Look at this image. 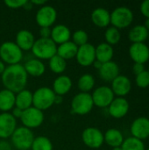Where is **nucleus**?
<instances>
[{
    "instance_id": "f257e3e1",
    "label": "nucleus",
    "mask_w": 149,
    "mask_h": 150,
    "mask_svg": "<svg viewBox=\"0 0 149 150\" xmlns=\"http://www.w3.org/2000/svg\"><path fill=\"white\" fill-rule=\"evenodd\" d=\"M28 75L22 64L9 65L1 76V81L4 89L18 93L25 89Z\"/></svg>"
},
{
    "instance_id": "f03ea898",
    "label": "nucleus",
    "mask_w": 149,
    "mask_h": 150,
    "mask_svg": "<svg viewBox=\"0 0 149 150\" xmlns=\"http://www.w3.org/2000/svg\"><path fill=\"white\" fill-rule=\"evenodd\" d=\"M31 50L36 59L50 60L57 53V45L50 38H40L35 40Z\"/></svg>"
},
{
    "instance_id": "7ed1b4c3",
    "label": "nucleus",
    "mask_w": 149,
    "mask_h": 150,
    "mask_svg": "<svg viewBox=\"0 0 149 150\" xmlns=\"http://www.w3.org/2000/svg\"><path fill=\"white\" fill-rule=\"evenodd\" d=\"M0 58L8 66L19 64L23 58V51L14 41H4L0 46Z\"/></svg>"
},
{
    "instance_id": "20e7f679",
    "label": "nucleus",
    "mask_w": 149,
    "mask_h": 150,
    "mask_svg": "<svg viewBox=\"0 0 149 150\" xmlns=\"http://www.w3.org/2000/svg\"><path fill=\"white\" fill-rule=\"evenodd\" d=\"M55 94L49 87H40L32 93V106L45 111L54 104Z\"/></svg>"
},
{
    "instance_id": "39448f33",
    "label": "nucleus",
    "mask_w": 149,
    "mask_h": 150,
    "mask_svg": "<svg viewBox=\"0 0 149 150\" xmlns=\"http://www.w3.org/2000/svg\"><path fill=\"white\" fill-rule=\"evenodd\" d=\"M34 138L35 137L31 129L25 127H18L11 134V141L17 150H29Z\"/></svg>"
},
{
    "instance_id": "423d86ee",
    "label": "nucleus",
    "mask_w": 149,
    "mask_h": 150,
    "mask_svg": "<svg viewBox=\"0 0 149 150\" xmlns=\"http://www.w3.org/2000/svg\"><path fill=\"white\" fill-rule=\"evenodd\" d=\"M94 106L91 94L79 92L71 100V111L77 115H86L90 113Z\"/></svg>"
},
{
    "instance_id": "0eeeda50",
    "label": "nucleus",
    "mask_w": 149,
    "mask_h": 150,
    "mask_svg": "<svg viewBox=\"0 0 149 150\" xmlns=\"http://www.w3.org/2000/svg\"><path fill=\"white\" fill-rule=\"evenodd\" d=\"M133 20V13L126 6H119L111 13V24L117 29L128 27Z\"/></svg>"
},
{
    "instance_id": "6e6552de",
    "label": "nucleus",
    "mask_w": 149,
    "mask_h": 150,
    "mask_svg": "<svg viewBox=\"0 0 149 150\" xmlns=\"http://www.w3.org/2000/svg\"><path fill=\"white\" fill-rule=\"evenodd\" d=\"M19 120H21L23 127L32 130L41 126L44 121V113L42 111L32 106L23 111L22 116Z\"/></svg>"
},
{
    "instance_id": "1a4fd4ad",
    "label": "nucleus",
    "mask_w": 149,
    "mask_h": 150,
    "mask_svg": "<svg viewBox=\"0 0 149 150\" xmlns=\"http://www.w3.org/2000/svg\"><path fill=\"white\" fill-rule=\"evenodd\" d=\"M83 142L90 149H97L104 144V134L97 127H89L82 133Z\"/></svg>"
},
{
    "instance_id": "9d476101",
    "label": "nucleus",
    "mask_w": 149,
    "mask_h": 150,
    "mask_svg": "<svg viewBox=\"0 0 149 150\" xmlns=\"http://www.w3.org/2000/svg\"><path fill=\"white\" fill-rule=\"evenodd\" d=\"M57 18V11L52 5H43L38 10L35 20L40 27H51Z\"/></svg>"
},
{
    "instance_id": "9b49d317",
    "label": "nucleus",
    "mask_w": 149,
    "mask_h": 150,
    "mask_svg": "<svg viewBox=\"0 0 149 150\" xmlns=\"http://www.w3.org/2000/svg\"><path fill=\"white\" fill-rule=\"evenodd\" d=\"M111 87L100 86L97 88L91 94L94 105L99 108H107L115 98Z\"/></svg>"
},
{
    "instance_id": "f8f14e48",
    "label": "nucleus",
    "mask_w": 149,
    "mask_h": 150,
    "mask_svg": "<svg viewBox=\"0 0 149 150\" xmlns=\"http://www.w3.org/2000/svg\"><path fill=\"white\" fill-rule=\"evenodd\" d=\"M76 59L78 64L83 67L91 66L96 61V47L89 42L79 47Z\"/></svg>"
},
{
    "instance_id": "ddd939ff",
    "label": "nucleus",
    "mask_w": 149,
    "mask_h": 150,
    "mask_svg": "<svg viewBox=\"0 0 149 150\" xmlns=\"http://www.w3.org/2000/svg\"><path fill=\"white\" fill-rule=\"evenodd\" d=\"M17 128V120L11 112L0 113V139L10 138Z\"/></svg>"
},
{
    "instance_id": "4468645a",
    "label": "nucleus",
    "mask_w": 149,
    "mask_h": 150,
    "mask_svg": "<svg viewBox=\"0 0 149 150\" xmlns=\"http://www.w3.org/2000/svg\"><path fill=\"white\" fill-rule=\"evenodd\" d=\"M129 55L134 63L144 64L149 61V47L145 43H133L129 47Z\"/></svg>"
},
{
    "instance_id": "2eb2a0df",
    "label": "nucleus",
    "mask_w": 149,
    "mask_h": 150,
    "mask_svg": "<svg viewBox=\"0 0 149 150\" xmlns=\"http://www.w3.org/2000/svg\"><path fill=\"white\" fill-rule=\"evenodd\" d=\"M131 134L133 137L143 141L149 137V119L140 117L133 120L131 126Z\"/></svg>"
},
{
    "instance_id": "dca6fc26",
    "label": "nucleus",
    "mask_w": 149,
    "mask_h": 150,
    "mask_svg": "<svg viewBox=\"0 0 149 150\" xmlns=\"http://www.w3.org/2000/svg\"><path fill=\"white\" fill-rule=\"evenodd\" d=\"M129 103L124 98H115L108 107L109 114L114 119H121L125 117L129 111Z\"/></svg>"
},
{
    "instance_id": "f3484780",
    "label": "nucleus",
    "mask_w": 149,
    "mask_h": 150,
    "mask_svg": "<svg viewBox=\"0 0 149 150\" xmlns=\"http://www.w3.org/2000/svg\"><path fill=\"white\" fill-rule=\"evenodd\" d=\"M111 89L114 95H117L119 98H124L130 93L132 90V83L127 76L119 75L112 82Z\"/></svg>"
},
{
    "instance_id": "a211bd4d",
    "label": "nucleus",
    "mask_w": 149,
    "mask_h": 150,
    "mask_svg": "<svg viewBox=\"0 0 149 150\" xmlns=\"http://www.w3.org/2000/svg\"><path fill=\"white\" fill-rule=\"evenodd\" d=\"M71 38V32L69 28L62 24H58L51 28L50 39L56 44L61 45L67 41H69Z\"/></svg>"
},
{
    "instance_id": "6ab92c4d",
    "label": "nucleus",
    "mask_w": 149,
    "mask_h": 150,
    "mask_svg": "<svg viewBox=\"0 0 149 150\" xmlns=\"http://www.w3.org/2000/svg\"><path fill=\"white\" fill-rule=\"evenodd\" d=\"M99 76L105 82H112L118 76H119V67L113 62H108L103 63L101 68L98 69Z\"/></svg>"
},
{
    "instance_id": "aec40b11",
    "label": "nucleus",
    "mask_w": 149,
    "mask_h": 150,
    "mask_svg": "<svg viewBox=\"0 0 149 150\" xmlns=\"http://www.w3.org/2000/svg\"><path fill=\"white\" fill-rule=\"evenodd\" d=\"M35 41L33 33L25 29H22L18 32L15 39V43L22 51L31 50Z\"/></svg>"
},
{
    "instance_id": "412c9836",
    "label": "nucleus",
    "mask_w": 149,
    "mask_h": 150,
    "mask_svg": "<svg viewBox=\"0 0 149 150\" xmlns=\"http://www.w3.org/2000/svg\"><path fill=\"white\" fill-rule=\"evenodd\" d=\"M72 88V80L68 76L61 75L56 77L53 83V91L57 96H64L69 92Z\"/></svg>"
},
{
    "instance_id": "4be33fe9",
    "label": "nucleus",
    "mask_w": 149,
    "mask_h": 150,
    "mask_svg": "<svg viewBox=\"0 0 149 150\" xmlns=\"http://www.w3.org/2000/svg\"><path fill=\"white\" fill-rule=\"evenodd\" d=\"M91 21L97 27H107L111 24V13L105 8H96L91 12Z\"/></svg>"
},
{
    "instance_id": "5701e85b",
    "label": "nucleus",
    "mask_w": 149,
    "mask_h": 150,
    "mask_svg": "<svg viewBox=\"0 0 149 150\" xmlns=\"http://www.w3.org/2000/svg\"><path fill=\"white\" fill-rule=\"evenodd\" d=\"M23 66L27 75L31 76H34V77L41 76L46 71L45 64L42 62V61L36 59V58L30 59Z\"/></svg>"
},
{
    "instance_id": "b1692460",
    "label": "nucleus",
    "mask_w": 149,
    "mask_h": 150,
    "mask_svg": "<svg viewBox=\"0 0 149 150\" xmlns=\"http://www.w3.org/2000/svg\"><path fill=\"white\" fill-rule=\"evenodd\" d=\"M113 54L114 51L112 46L107 44L106 42H102L96 47V60L101 63L111 62Z\"/></svg>"
},
{
    "instance_id": "393cba45",
    "label": "nucleus",
    "mask_w": 149,
    "mask_h": 150,
    "mask_svg": "<svg viewBox=\"0 0 149 150\" xmlns=\"http://www.w3.org/2000/svg\"><path fill=\"white\" fill-rule=\"evenodd\" d=\"M15 106L25 111L32 106V92L29 90H23L15 94Z\"/></svg>"
},
{
    "instance_id": "a878e982",
    "label": "nucleus",
    "mask_w": 149,
    "mask_h": 150,
    "mask_svg": "<svg viewBox=\"0 0 149 150\" xmlns=\"http://www.w3.org/2000/svg\"><path fill=\"white\" fill-rule=\"evenodd\" d=\"M15 106V93L3 89L0 91V111L2 112H9Z\"/></svg>"
},
{
    "instance_id": "bb28decb",
    "label": "nucleus",
    "mask_w": 149,
    "mask_h": 150,
    "mask_svg": "<svg viewBox=\"0 0 149 150\" xmlns=\"http://www.w3.org/2000/svg\"><path fill=\"white\" fill-rule=\"evenodd\" d=\"M77 50H78V47L75 43H73L71 40H69V41H67L65 43H62L57 46L56 54H58L60 57L67 61V60L76 58Z\"/></svg>"
},
{
    "instance_id": "cd10ccee",
    "label": "nucleus",
    "mask_w": 149,
    "mask_h": 150,
    "mask_svg": "<svg viewBox=\"0 0 149 150\" xmlns=\"http://www.w3.org/2000/svg\"><path fill=\"white\" fill-rule=\"evenodd\" d=\"M104 140L108 146L113 149L117 147H121L125 139L119 130L116 128H111L104 134Z\"/></svg>"
},
{
    "instance_id": "c85d7f7f",
    "label": "nucleus",
    "mask_w": 149,
    "mask_h": 150,
    "mask_svg": "<svg viewBox=\"0 0 149 150\" xmlns=\"http://www.w3.org/2000/svg\"><path fill=\"white\" fill-rule=\"evenodd\" d=\"M128 38L133 43H144L148 39V30L143 25H138L131 28Z\"/></svg>"
},
{
    "instance_id": "c756f323",
    "label": "nucleus",
    "mask_w": 149,
    "mask_h": 150,
    "mask_svg": "<svg viewBox=\"0 0 149 150\" xmlns=\"http://www.w3.org/2000/svg\"><path fill=\"white\" fill-rule=\"evenodd\" d=\"M95 78L91 74L86 73L82 75L77 81V87L81 92L89 93L95 86Z\"/></svg>"
},
{
    "instance_id": "7c9ffc66",
    "label": "nucleus",
    "mask_w": 149,
    "mask_h": 150,
    "mask_svg": "<svg viewBox=\"0 0 149 150\" xmlns=\"http://www.w3.org/2000/svg\"><path fill=\"white\" fill-rule=\"evenodd\" d=\"M48 61L49 69L54 74H61L65 71L67 68V62L58 54H55Z\"/></svg>"
},
{
    "instance_id": "2f4dec72",
    "label": "nucleus",
    "mask_w": 149,
    "mask_h": 150,
    "mask_svg": "<svg viewBox=\"0 0 149 150\" xmlns=\"http://www.w3.org/2000/svg\"><path fill=\"white\" fill-rule=\"evenodd\" d=\"M31 150H53V144L49 138L46 136H37L34 138Z\"/></svg>"
},
{
    "instance_id": "473e14b6",
    "label": "nucleus",
    "mask_w": 149,
    "mask_h": 150,
    "mask_svg": "<svg viewBox=\"0 0 149 150\" xmlns=\"http://www.w3.org/2000/svg\"><path fill=\"white\" fill-rule=\"evenodd\" d=\"M121 149L122 150H145V145L143 141L132 136L124 140Z\"/></svg>"
},
{
    "instance_id": "72a5a7b5",
    "label": "nucleus",
    "mask_w": 149,
    "mask_h": 150,
    "mask_svg": "<svg viewBox=\"0 0 149 150\" xmlns=\"http://www.w3.org/2000/svg\"><path fill=\"white\" fill-rule=\"evenodd\" d=\"M105 39L106 43L111 46L118 44L121 39V34L119 30L114 26L108 27L105 33Z\"/></svg>"
},
{
    "instance_id": "f704fd0d",
    "label": "nucleus",
    "mask_w": 149,
    "mask_h": 150,
    "mask_svg": "<svg viewBox=\"0 0 149 150\" xmlns=\"http://www.w3.org/2000/svg\"><path fill=\"white\" fill-rule=\"evenodd\" d=\"M71 37H72L71 41L73 43H75L78 47L87 44L88 40H89V35H88L87 32H85L84 30H82V29L75 31L71 34Z\"/></svg>"
},
{
    "instance_id": "c9c22d12",
    "label": "nucleus",
    "mask_w": 149,
    "mask_h": 150,
    "mask_svg": "<svg viewBox=\"0 0 149 150\" xmlns=\"http://www.w3.org/2000/svg\"><path fill=\"white\" fill-rule=\"evenodd\" d=\"M135 83L136 85L140 88L145 89L149 86V71L144 70L141 74L137 75L135 77Z\"/></svg>"
},
{
    "instance_id": "e433bc0d",
    "label": "nucleus",
    "mask_w": 149,
    "mask_h": 150,
    "mask_svg": "<svg viewBox=\"0 0 149 150\" xmlns=\"http://www.w3.org/2000/svg\"><path fill=\"white\" fill-rule=\"evenodd\" d=\"M27 0H5L4 4L11 9H18L24 7Z\"/></svg>"
},
{
    "instance_id": "4c0bfd02",
    "label": "nucleus",
    "mask_w": 149,
    "mask_h": 150,
    "mask_svg": "<svg viewBox=\"0 0 149 150\" xmlns=\"http://www.w3.org/2000/svg\"><path fill=\"white\" fill-rule=\"evenodd\" d=\"M141 14L146 17L147 18H149V0H145L141 4Z\"/></svg>"
},
{
    "instance_id": "58836bf2",
    "label": "nucleus",
    "mask_w": 149,
    "mask_h": 150,
    "mask_svg": "<svg viewBox=\"0 0 149 150\" xmlns=\"http://www.w3.org/2000/svg\"><path fill=\"white\" fill-rule=\"evenodd\" d=\"M40 38H50L51 36V28L50 27H40Z\"/></svg>"
},
{
    "instance_id": "ea45409f",
    "label": "nucleus",
    "mask_w": 149,
    "mask_h": 150,
    "mask_svg": "<svg viewBox=\"0 0 149 150\" xmlns=\"http://www.w3.org/2000/svg\"><path fill=\"white\" fill-rule=\"evenodd\" d=\"M144 70H145L144 64H141V63H134L133 66V73L136 76L139 75V74H141Z\"/></svg>"
},
{
    "instance_id": "a19ab883",
    "label": "nucleus",
    "mask_w": 149,
    "mask_h": 150,
    "mask_svg": "<svg viewBox=\"0 0 149 150\" xmlns=\"http://www.w3.org/2000/svg\"><path fill=\"white\" fill-rule=\"evenodd\" d=\"M11 115L17 120V119H20V118H21L22 113H23V111H22L21 109H19V108L14 106V108L11 110Z\"/></svg>"
},
{
    "instance_id": "79ce46f5",
    "label": "nucleus",
    "mask_w": 149,
    "mask_h": 150,
    "mask_svg": "<svg viewBox=\"0 0 149 150\" xmlns=\"http://www.w3.org/2000/svg\"><path fill=\"white\" fill-rule=\"evenodd\" d=\"M0 150H11V145L8 142L2 140L0 141Z\"/></svg>"
},
{
    "instance_id": "37998d69",
    "label": "nucleus",
    "mask_w": 149,
    "mask_h": 150,
    "mask_svg": "<svg viewBox=\"0 0 149 150\" xmlns=\"http://www.w3.org/2000/svg\"><path fill=\"white\" fill-rule=\"evenodd\" d=\"M30 2L32 3V5H40V6H43L47 4V1L45 0H31Z\"/></svg>"
},
{
    "instance_id": "c03bdc74",
    "label": "nucleus",
    "mask_w": 149,
    "mask_h": 150,
    "mask_svg": "<svg viewBox=\"0 0 149 150\" xmlns=\"http://www.w3.org/2000/svg\"><path fill=\"white\" fill-rule=\"evenodd\" d=\"M62 101H63V99H62V97L61 96H55V98H54V104H57V105H60V104H61L62 103Z\"/></svg>"
},
{
    "instance_id": "a18cd8bd",
    "label": "nucleus",
    "mask_w": 149,
    "mask_h": 150,
    "mask_svg": "<svg viewBox=\"0 0 149 150\" xmlns=\"http://www.w3.org/2000/svg\"><path fill=\"white\" fill-rule=\"evenodd\" d=\"M5 68H6V67H5V64L0 60V76H2V74L4 73Z\"/></svg>"
},
{
    "instance_id": "49530a36",
    "label": "nucleus",
    "mask_w": 149,
    "mask_h": 150,
    "mask_svg": "<svg viewBox=\"0 0 149 150\" xmlns=\"http://www.w3.org/2000/svg\"><path fill=\"white\" fill-rule=\"evenodd\" d=\"M102 64H103V63H101V62H99L98 61H97V60H96V61L94 62V63H93L92 65H93V66H94V67H95V68H96V69H97V70H98V69H99L101 68Z\"/></svg>"
},
{
    "instance_id": "de8ad7c7",
    "label": "nucleus",
    "mask_w": 149,
    "mask_h": 150,
    "mask_svg": "<svg viewBox=\"0 0 149 150\" xmlns=\"http://www.w3.org/2000/svg\"><path fill=\"white\" fill-rule=\"evenodd\" d=\"M149 31V18H147L146 20H145V22H144V25H143Z\"/></svg>"
},
{
    "instance_id": "09e8293b",
    "label": "nucleus",
    "mask_w": 149,
    "mask_h": 150,
    "mask_svg": "<svg viewBox=\"0 0 149 150\" xmlns=\"http://www.w3.org/2000/svg\"><path fill=\"white\" fill-rule=\"evenodd\" d=\"M112 150H122L121 147H117V148H113Z\"/></svg>"
},
{
    "instance_id": "8fccbe9b",
    "label": "nucleus",
    "mask_w": 149,
    "mask_h": 150,
    "mask_svg": "<svg viewBox=\"0 0 149 150\" xmlns=\"http://www.w3.org/2000/svg\"><path fill=\"white\" fill-rule=\"evenodd\" d=\"M148 38H149V31H148Z\"/></svg>"
},
{
    "instance_id": "3c124183",
    "label": "nucleus",
    "mask_w": 149,
    "mask_h": 150,
    "mask_svg": "<svg viewBox=\"0 0 149 150\" xmlns=\"http://www.w3.org/2000/svg\"><path fill=\"white\" fill-rule=\"evenodd\" d=\"M147 150H149V149H147Z\"/></svg>"
},
{
    "instance_id": "603ef678",
    "label": "nucleus",
    "mask_w": 149,
    "mask_h": 150,
    "mask_svg": "<svg viewBox=\"0 0 149 150\" xmlns=\"http://www.w3.org/2000/svg\"><path fill=\"white\" fill-rule=\"evenodd\" d=\"M148 71H149V70H148Z\"/></svg>"
}]
</instances>
